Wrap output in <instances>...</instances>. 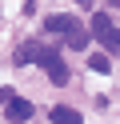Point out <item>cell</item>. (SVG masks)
Returning <instances> with one entry per match:
<instances>
[{
	"label": "cell",
	"instance_id": "obj_9",
	"mask_svg": "<svg viewBox=\"0 0 120 124\" xmlns=\"http://www.w3.org/2000/svg\"><path fill=\"white\" fill-rule=\"evenodd\" d=\"M12 96H16L12 88H0V104H8V100H12Z\"/></svg>",
	"mask_w": 120,
	"mask_h": 124
},
{
	"label": "cell",
	"instance_id": "obj_8",
	"mask_svg": "<svg viewBox=\"0 0 120 124\" xmlns=\"http://www.w3.org/2000/svg\"><path fill=\"white\" fill-rule=\"evenodd\" d=\"M108 52H92V56H88V68H96V72H108Z\"/></svg>",
	"mask_w": 120,
	"mask_h": 124
},
{
	"label": "cell",
	"instance_id": "obj_3",
	"mask_svg": "<svg viewBox=\"0 0 120 124\" xmlns=\"http://www.w3.org/2000/svg\"><path fill=\"white\" fill-rule=\"evenodd\" d=\"M44 28H48L52 36H68V32H76V28H84V24H80L76 16H68V12H64V16H48Z\"/></svg>",
	"mask_w": 120,
	"mask_h": 124
},
{
	"label": "cell",
	"instance_id": "obj_6",
	"mask_svg": "<svg viewBox=\"0 0 120 124\" xmlns=\"http://www.w3.org/2000/svg\"><path fill=\"white\" fill-rule=\"evenodd\" d=\"M64 44H68V48H88L92 40H88V32H84V28H76V32H68V36H64Z\"/></svg>",
	"mask_w": 120,
	"mask_h": 124
},
{
	"label": "cell",
	"instance_id": "obj_5",
	"mask_svg": "<svg viewBox=\"0 0 120 124\" xmlns=\"http://www.w3.org/2000/svg\"><path fill=\"white\" fill-rule=\"evenodd\" d=\"M52 124H84V116H80L76 108H64V104H56V108H52Z\"/></svg>",
	"mask_w": 120,
	"mask_h": 124
},
{
	"label": "cell",
	"instance_id": "obj_2",
	"mask_svg": "<svg viewBox=\"0 0 120 124\" xmlns=\"http://www.w3.org/2000/svg\"><path fill=\"white\" fill-rule=\"evenodd\" d=\"M92 36H96V44H104L108 56H120V28L112 24L108 12H92Z\"/></svg>",
	"mask_w": 120,
	"mask_h": 124
},
{
	"label": "cell",
	"instance_id": "obj_4",
	"mask_svg": "<svg viewBox=\"0 0 120 124\" xmlns=\"http://www.w3.org/2000/svg\"><path fill=\"white\" fill-rule=\"evenodd\" d=\"M28 116H32V104L24 96H12V100H8V120H12V124H28Z\"/></svg>",
	"mask_w": 120,
	"mask_h": 124
},
{
	"label": "cell",
	"instance_id": "obj_1",
	"mask_svg": "<svg viewBox=\"0 0 120 124\" xmlns=\"http://www.w3.org/2000/svg\"><path fill=\"white\" fill-rule=\"evenodd\" d=\"M32 64L44 68V76L52 84H68V64H64V56L52 48V44H36V56H32Z\"/></svg>",
	"mask_w": 120,
	"mask_h": 124
},
{
	"label": "cell",
	"instance_id": "obj_10",
	"mask_svg": "<svg viewBox=\"0 0 120 124\" xmlns=\"http://www.w3.org/2000/svg\"><path fill=\"white\" fill-rule=\"evenodd\" d=\"M108 4H120V0H108Z\"/></svg>",
	"mask_w": 120,
	"mask_h": 124
},
{
	"label": "cell",
	"instance_id": "obj_7",
	"mask_svg": "<svg viewBox=\"0 0 120 124\" xmlns=\"http://www.w3.org/2000/svg\"><path fill=\"white\" fill-rule=\"evenodd\" d=\"M32 56H36V44H20V48L12 52V60H16V64H32Z\"/></svg>",
	"mask_w": 120,
	"mask_h": 124
}]
</instances>
